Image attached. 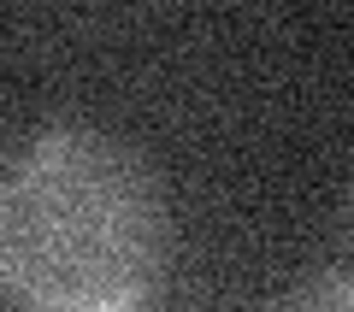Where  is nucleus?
<instances>
[{"label":"nucleus","instance_id":"nucleus-1","mask_svg":"<svg viewBox=\"0 0 354 312\" xmlns=\"http://www.w3.org/2000/svg\"><path fill=\"white\" fill-rule=\"evenodd\" d=\"M160 265V183L118 136L53 124L6 159L0 277L24 312H130Z\"/></svg>","mask_w":354,"mask_h":312},{"label":"nucleus","instance_id":"nucleus-2","mask_svg":"<svg viewBox=\"0 0 354 312\" xmlns=\"http://www.w3.org/2000/svg\"><path fill=\"white\" fill-rule=\"evenodd\" d=\"M278 312H354V277H319V283H301Z\"/></svg>","mask_w":354,"mask_h":312},{"label":"nucleus","instance_id":"nucleus-3","mask_svg":"<svg viewBox=\"0 0 354 312\" xmlns=\"http://www.w3.org/2000/svg\"><path fill=\"white\" fill-rule=\"evenodd\" d=\"M130 312H148V306H130Z\"/></svg>","mask_w":354,"mask_h":312}]
</instances>
